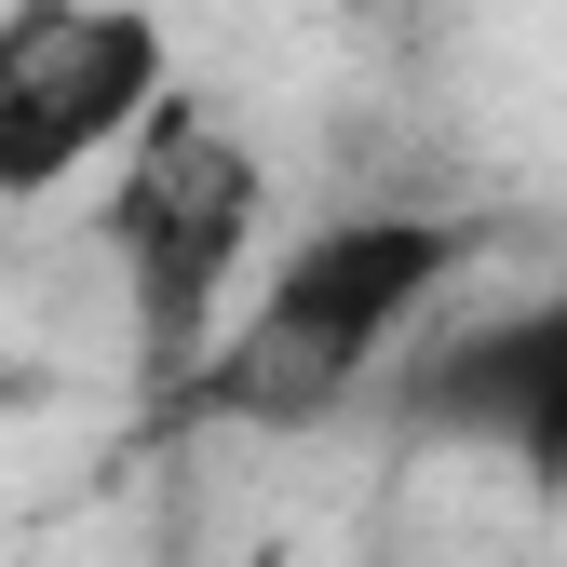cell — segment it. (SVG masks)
I'll return each mask as SVG.
<instances>
[{"instance_id":"6da1fadb","label":"cell","mask_w":567,"mask_h":567,"mask_svg":"<svg viewBox=\"0 0 567 567\" xmlns=\"http://www.w3.org/2000/svg\"><path fill=\"white\" fill-rule=\"evenodd\" d=\"M460 257H473V217H433V203L324 217V230H298L257 270L244 324L217 338V365L189 392L217 419H324V405H351L392 365V338L460 284Z\"/></svg>"},{"instance_id":"7a4b0ae2","label":"cell","mask_w":567,"mask_h":567,"mask_svg":"<svg viewBox=\"0 0 567 567\" xmlns=\"http://www.w3.org/2000/svg\"><path fill=\"white\" fill-rule=\"evenodd\" d=\"M257 230H270L257 150L176 95L150 135H135L122 189H109V257H122V298H135V351H150L163 379H203L217 338L244 324V298H257Z\"/></svg>"},{"instance_id":"3957f363","label":"cell","mask_w":567,"mask_h":567,"mask_svg":"<svg viewBox=\"0 0 567 567\" xmlns=\"http://www.w3.org/2000/svg\"><path fill=\"white\" fill-rule=\"evenodd\" d=\"M176 109V41L135 0H41L0 28V189H68L135 163V135Z\"/></svg>"},{"instance_id":"277c9868","label":"cell","mask_w":567,"mask_h":567,"mask_svg":"<svg viewBox=\"0 0 567 567\" xmlns=\"http://www.w3.org/2000/svg\"><path fill=\"white\" fill-rule=\"evenodd\" d=\"M433 419L486 433L527 486H567V284L501 324H473L446 365H433Z\"/></svg>"}]
</instances>
